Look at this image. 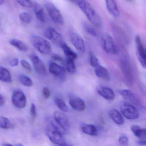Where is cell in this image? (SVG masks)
<instances>
[{"label":"cell","mask_w":146,"mask_h":146,"mask_svg":"<svg viewBox=\"0 0 146 146\" xmlns=\"http://www.w3.org/2000/svg\"><path fill=\"white\" fill-rule=\"evenodd\" d=\"M128 1H132V0H128Z\"/></svg>","instance_id":"cell-45"},{"label":"cell","mask_w":146,"mask_h":146,"mask_svg":"<svg viewBox=\"0 0 146 146\" xmlns=\"http://www.w3.org/2000/svg\"><path fill=\"white\" fill-rule=\"evenodd\" d=\"M20 82L26 87H30L33 86V82L30 78L25 75H20L19 76Z\"/></svg>","instance_id":"cell-30"},{"label":"cell","mask_w":146,"mask_h":146,"mask_svg":"<svg viewBox=\"0 0 146 146\" xmlns=\"http://www.w3.org/2000/svg\"><path fill=\"white\" fill-rule=\"evenodd\" d=\"M137 143L140 145H146V140H140L137 141Z\"/></svg>","instance_id":"cell-41"},{"label":"cell","mask_w":146,"mask_h":146,"mask_svg":"<svg viewBox=\"0 0 146 146\" xmlns=\"http://www.w3.org/2000/svg\"><path fill=\"white\" fill-rule=\"evenodd\" d=\"M90 65L94 68L100 65L98 58H96L94 53L91 52H90Z\"/></svg>","instance_id":"cell-31"},{"label":"cell","mask_w":146,"mask_h":146,"mask_svg":"<svg viewBox=\"0 0 146 146\" xmlns=\"http://www.w3.org/2000/svg\"><path fill=\"white\" fill-rule=\"evenodd\" d=\"M12 100L13 105L20 109L24 108L27 104L26 96L20 90H16L13 92L12 96Z\"/></svg>","instance_id":"cell-10"},{"label":"cell","mask_w":146,"mask_h":146,"mask_svg":"<svg viewBox=\"0 0 146 146\" xmlns=\"http://www.w3.org/2000/svg\"><path fill=\"white\" fill-rule=\"evenodd\" d=\"M21 65L25 69H26L29 71H31L32 70V68L29 63L26 61L25 60L23 59L21 61Z\"/></svg>","instance_id":"cell-35"},{"label":"cell","mask_w":146,"mask_h":146,"mask_svg":"<svg viewBox=\"0 0 146 146\" xmlns=\"http://www.w3.org/2000/svg\"><path fill=\"white\" fill-rule=\"evenodd\" d=\"M70 39L73 46L80 52H84L85 50V44L82 37L76 33L70 32Z\"/></svg>","instance_id":"cell-11"},{"label":"cell","mask_w":146,"mask_h":146,"mask_svg":"<svg viewBox=\"0 0 146 146\" xmlns=\"http://www.w3.org/2000/svg\"><path fill=\"white\" fill-rule=\"evenodd\" d=\"M10 43L12 46L23 52H26L29 49L28 46L25 42L18 39H13L11 40Z\"/></svg>","instance_id":"cell-25"},{"label":"cell","mask_w":146,"mask_h":146,"mask_svg":"<svg viewBox=\"0 0 146 146\" xmlns=\"http://www.w3.org/2000/svg\"><path fill=\"white\" fill-rule=\"evenodd\" d=\"M97 92L103 98L108 100H113L115 98L113 91L110 88L105 87H100L97 88Z\"/></svg>","instance_id":"cell-16"},{"label":"cell","mask_w":146,"mask_h":146,"mask_svg":"<svg viewBox=\"0 0 146 146\" xmlns=\"http://www.w3.org/2000/svg\"><path fill=\"white\" fill-rule=\"evenodd\" d=\"M119 94L123 98L128 102H136V97L133 93L129 90L121 89L118 91Z\"/></svg>","instance_id":"cell-22"},{"label":"cell","mask_w":146,"mask_h":146,"mask_svg":"<svg viewBox=\"0 0 146 146\" xmlns=\"http://www.w3.org/2000/svg\"><path fill=\"white\" fill-rule=\"evenodd\" d=\"M81 130L84 133L89 135L96 136L98 134L97 128L93 125L84 124L81 126Z\"/></svg>","instance_id":"cell-23"},{"label":"cell","mask_w":146,"mask_h":146,"mask_svg":"<svg viewBox=\"0 0 146 146\" xmlns=\"http://www.w3.org/2000/svg\"><path fill=\"white\" fill-rule=\"evenodd\" d=\"M42 94L45 99H48L51 95V92H50V90L46 87L43 88L42 89Z\"/></svg>","instance_id":"cell-37"},{"label":"cell","mask_w":146,"mask_h":146,"mask_svg":"<svg viewBox=\"0 0 146 146\" xmlns=\"http://www.w3.org/2000/svg\"><path fill=\"white\" fill-rule=\"evenodd\" d=\"M17 3L23 7L30 8L33 6V3L31 0H15Z\"/></svg>","instance_id":"cell-33"},{"label":"cell","mask_w":146,"mask_h":146,"mask_svg":"<svg viewBox=\"0 0 146 146\" xmlns=\"http://www.w3.org/2000/svg\"><path fill=\"white\" fill-rule=\"evenodd\" d=\"M30 112L31 117L33 119H35L37 116V113H36V106L34 103L31 104L30 108Z\"/></svg>","instance_id":"cell-34"},{"label":"cell","mask_w":146,"mask_h":146,"mask_svg":"<svg viewBox=\"0 0 146 146\" xmlns=\"http://www.w3.org/2000/svg\"><path fill=\"white\" fill-rule=\"evenodd\" d=\"M19 18L23 23L25 24H30L31 22V17L29 13L23 12L19 15Z\"/></svg>","instance_id":"cell-32"},{"label":"cell","mask_w":146,"mask_h":146,"mask_svg":"<svg viewBox=\"0 0 146 146\" xmlns=\"http://www.w3.org/2000/svg\"><path fill=\"white\" fill-rule=\"evenodd\" d=\"M131 130L134 135L140 140H146V129H141L138 125H132L131 127Z\"/></svg>","instance_id":"cell-19"},{"label":"cell","mask_w":146,"mask_h":146,"mask_svg":"<svg viewBox=\"0 0 146 146\" xmlns=\"http://www.w3.org/2000/svg\"><path fill=\"white\" fill-rule=\"evenodd\" d=\"M31 41L33 46L40 53L44 55H49L52 53L51 44L46 39L40 36H32Z\"/></svg>","instance_id":"cell-2"},{"label":"cell","mask_w":146,"mask_h":146,"mask_svg":"<svg viewBox=\"0 0 146 146\" xmlns=\"http://www.w3.org/2000/svg\"><path fill=\"white\" fill-rule=\"evenodd\" d=\"M101 45L103 50L107 53L116 54L118 49L112 37L108 34H104L101 37Z\"/></svg>","instance_id":"cell-5"},{"label":"cell","mask_w":146,"mask_h":146,"mask_svg":"<svg viewBox=\"0 0 146 146\" xmlns=\"http://www.w3.org/2000/svg\"><path fill=\"white\" fill-rule=\"evenodd\" d=\"M19 60L17 58H14L11 60L9 62V64L13 67H15L18 65Z\"/></svg>","instance_id":"cell-39"},{"label":"cell","mask_w":146,"mask_h":146,"mask_svg":"<svg viewBox=\"0 0 146 146\" xmlns=\"http://www.w3.org/2000/svg\"><path fill=\"white\" fill-rule=\"evenodd\" d=\"M5 2V0H0V5H3Z\"/></svg>","instance_id":"cell-42"},{"label":"cell","mask_w":146,"mask_h":146,"mask_svg":"<svg viewBox=\"0 0 146 146\" xmlns=\"http://www.w3.org/2000/svg\"><path fill=\"white\" fill-rule=\"evenodd\" d=\"M60 46L63 50L66 58L72 59L74 60L77 58L78 55L75 52L64 42H62Z\"/></svg>","instance_id":"cell-21"},{"label":"cell","mask_w":146,"mask_h":146,"mask_svg":"<svg viewBox=\"0 0 146 146\" xmlns=\"http://www.w3.org/2000/svg\"><path fill=\"white\" fill-rule=\"evenodd\" d=\"M106 7L108 12L114 17L118 18L120 12L115 0H105Z\"/></svg>","instance_id":"cell-15"},{"label":"cell","mask_w":146,"mask_h":146,"mask_svg":"<svg viewBox=\"0 0 146 146\" xmlns=\"http://www.w3.org/2000/svg\"><path fill=\"white\" fill-rule=\"evenodd\" d=\"M52 59L54 61H58V62H63V59L61 56L56 54H52L51 55Z\"/></svg>","instance_id":"cell-38"},{"label":"cell","mask_w":146,"mask_h":146,"mask_svg":"<svg viewBox=\"0 0 146 146\" xmlns=\"http://www.w3.org/2000/svg\"><path fill=\"white\" fill-rule=\"evenodd\" d=\"M46 133L49 140L53 143L61 146L67 145L63 135L50 124L47 126Z\"/></svg>","instance_id":"cell-4"},{"label":"cell","mask_w":146,"mask_h":146,"mask_svg":"<svg viewBox=\"0 0 146 146\" xmlns=\"http://www.w3.org/2000/svg\"><path fill=\"white\" fill-rule=\"evenodd\" d=\"M95 72L96 76L99 78L107 81L110 80V75L108 71L106 68L100 65L96 67Z\"/></svg>","instance_id":"cell-18"},{"label":"cell","mask_w":146,"mask_h":146,"mask_svg":"<svg viewBox=\"0 0 146 146\" xmlns=\"http://www.w3.org/2000/svg\"><path fill=\"white\" fill-rule=\"evenodd\" d=\"M74 60L66 58L65 60V65L66 70L71 74H74L76 72V67Z\"/></svg>","instance_id":"cell-26"},{"label":"cell","mask_w":146,"mask_h":146,"mask_svg":"<svg viewBox=\"0 0 146 146\" xmlns=\"http://www.w3.org/2000/svg\"><path fill=\"white\" fill-rule=\"evenodd\" d=\"M0 80L7 83H10L12 82V78L10 72L1 66H0Z\"/></svg>","instance_id":"cell-24"},{"label":"cell","mask_w":146,"mask_h":146,"mask_svg":"<svg viewBox=\"0 0 146 146\" xmlns=\"http://www.w3.org/2000/svg\"><path fill=\"white\" fill-rule=\"evenodd\" d=\"M82 26L84 31L90 36L93 37H96L97 36V34L95 30L88 23L86 22H83L82 23Z\"/></svg>","instance_id":"cell-27"},{"label":"cell","mask_w":146,"mask_h":146,"mask_svg":"<svg viewBox=\"0 0 146 146\" xmlns=\"http://www.w3.org/2000/svg\"><path fill=\"white\" fill-rule=\"evenodd\" d=\"M109 116L112 120L118 125H122L124 119L122 114L116 109H111L109 111Z\"/></svg>","instance_id":"cell-20"},{"label":"cell","mask_w":146,"mask_h":146,"mask_svg":"<svg viewBox=\"0 0 146 146\" xmlns=\"http://www.w3.org/2000/svg\"><path fill=\"white\" fill-rule=\"evenodd\" d=\"M3 146H13L12 144H10V143H4L2 144Z\"/></svg>","instance_id":"cell-43"},{"label":"cell","mask_w":146,"mask_h":146,"mask_svg":"<svg viewBox=\"0 0 146 146\" xmlns=\"http://www.w3.org/2000/svg\"><path fill=\"white\" fill-rule=\"evenodd\" d=\"M32 8L34 11V13L35 14L36 17L37 19L41 22H44L46 20V16L44 13V9L42 7L36 2L33 3Z\"/></svg>","instance_id":"cell-17"},{"label":"cell","mask_w":146,"mask_h":146,"mask_svg":"<svg viewBox=\"0 0 146 146\" xmlns=\"http://www.w3.org/2000/svg\"><path fill=\"white\" fill-rule=\"evenodd\" d=\"M137 56V58L143 68H146V50L142 42L141 36L137 35L135 38Z\"/></svg>","instance_id":"cell-6"},{"label":"cell","mask_w":146,"mask_h":146,"mask_svg":"<svg viewBox=\"0 0 146 146\" xmlns=\"http://www.w3.org/2000/svg\"><path fill=\"white\" fill-rule=\"evenodd\" d=\"M14 125L9 119L5 117H0V128L4 129H13Z\"/></svg>","instance_id":"cell-28"},{"label":"cell","mask_w":146,"mask_h":146,"mask_svg":"<svg viewBox=\"0 0 146 146\" xmlns=\"http://www.w3.org/2000/svg\"><path fill=\"white\" fill-rule=\"evenodd\" d=\"M5 97L0 94V106H3L5 104Z\"/></svg>","instance_id":"cell-40"},{"label":"cell","mask_w":146,"mask_h":146,"mask_svg":"<svg viewBox=\"0 0 146 146\" xmlns=\"http://www.w3.org/2000/svg\"><path fill=\"white\" fill-rule=\"evenodd\" d=\"M49 71L52 75L60 79H64L66 76V70L64 67L54 62H50Z\"/></svg>","instance_id":"cell-14"},{"label":"cell","mask_w":146,"mask_h":146,"mask_svg":"<svg viewBox=\"0 0 146 146\" xmlns=\"http://www.w3.org/2000/svg\"><path fill=\"white\" fill-rule=\"evenodd\" d=\"M36 71L40 75H45L46 73V69L43 61L39 57L33 54L30 56Z\"/></svg>","instance_id":"cell-12"},{"label":"cell","mask_w":146,"mask_h":146,"mask_svg":"<svg viewBox=\"0 0 146 146\" xmlns=\"http://www.w3.org/2000/svg\"><path fill=\"white\" fill-rule=\"evenodd\" d=\"M69 102L71 107L77 111H83L85 110L86 105L84 101L74 94H69Z\"/></svg>","instance_id":"cell-9"},{"label":"cell","mask_w":146,"mask_h":146,"mask_svg":"<svg viewBox=\"0 0 146 146\" xmlns=\"http://www.w3.org/2000/svg\"><path fill=\"white\" fill-rule=\"evenodd\" d=\"M44 6L48 15L54 23L59 25L64 24L63 16L59 10L53 4L49 1H46L44 3Z\"/></svg>","instance_id":"cell-3"},{"label":"cell","mask_w":146,"mask_h":146,"mask_svg":"<svg viewBox=\"0 0 146 146\" xmlns=\"http://www.w3.org/2000/svg\"><path fill=\"white\" fill-rule=\"evenodd\" d=\"M118 141L121 145H125L128 143L129 139L126 136H122L119 138Z\"/></svg>","instance_id":"cell-36"},{"label":"cell","mask_w":146,"mask_h":146,"mask_svg":"<svg viewBox=\"0 0 146 146\" xmlns=\"http://www.w3.org/2000/svg\"><path fill=\"white\" fill-rule=\"evenodd\" d=\"M122 114L127 119L133 120L137 119L139 117V112L134 106L130 104H123L121 107Z\"/></svg>","instance_id":"cell-7"},{"label":"cell","mask_w":146,"mask_h":146,"mask_svg":"<svg viewBox=\"0 0 146 146\" xmlns=\"http://www.w3.org/2000/svg\"><path fill=\"white\" fill-rule=\"evenodd\" d=\"M70 1H73V0H70Z\"/></svg>","instance_id":"cell-46"},{"label":"cell","mask_w":146,"mask_h":146,"mask_svg":"<svg viewBox=\"0 0 146 146\" xmlns=\"http://www.w3.org/2000/svg\"><path fill=\"white\" fill-rule=\"evenodd\" d=\"M77 5L91 24L97 28L101 27L102 22L100 17L88 1L87 0H78Z\"/></svg>","instance_id":"cell-1"},{"label":"cell","mask_w":146,"mask_h":146,"mask_svg":"<svg viewBox=\"0 0 146 146\" xmlns=\"http://www.w3.org/2000/svg\"><path fill=\"white\" fill-rule=\"evenodd\" d=\"M16 146H23V144H17V145H16Z\"/></svg>","instance_id":"cell-44"},{"label":"cell","mask_w":146,"mask_h":146,"mask_svg":"<svg viewBox=\"0 0 146 146\" xmlns=\"http://www.w3.org/2000/svg\"><path fill=\"white\" fill-rule=\"evenodd\" d=\"M54 103L60 111L64 112H67L69 111L68 106L64 100L59 98L54 99Z\"/></svg>","instance_id":"cell-29"},{"label":"cell","mask_w":146,"mask_h":146,"mask_svg":"<svg viewBox=\"0 0 146 146\" xmlns=\"http://www.w3.org/2000/svg\"><path fill=\"white\" fill-rule=\"evenodd\" d=\"M54 119L67 132L70 129V123L66 116L61 112H55L54 114Z\"/></svg>","instance_id":"cell-13"},{"label":"cell","mask_w":146,"mask_h":146,"mask_svg":"<svg viewBox=\"0 0 146 146\" xmlns=\"http://www.w3.org/2000/svg\"><path fill=\"white\" fill-rule=\"evenodd\" d=\"M44 35L46 38L57 45L60 46L64 42L61 35L52 27L47 28L44 32Z\"/></svg>","instance_id":"cell-8"}]
</instances>
